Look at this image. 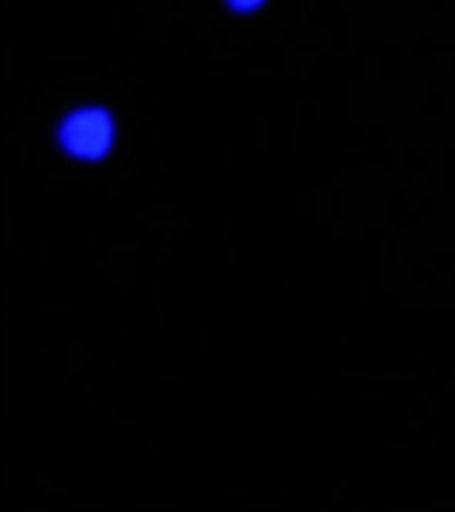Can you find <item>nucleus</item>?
<instances>
[{"label":"nucleus","instance_id":"nucleus-1","mask_svg":"<svg viewBox=\"0 0 455 512\" xmlns=\"http://www.w3.org/2000/svg\"><path fill=\"white\" fill-rule=\"evenodd\" d=\"M55 151L74 165H106L120 143V120L109 103L86 100L57 114L52 126Z\"/></svg>","mask_w":455,"mask_h":512},{"label":"nucleus","instance_id":"nucleus-2","mask_svg":"<svg viewBox=\"0 0 455 512\" xmlns=\"http://www.w3.org/2000/svg\"><path fill=\"white\" fill-rule=\"evenodd\" d=\"M219 6L234 20H251L262 15L271 6V0H219Z\"/></svg>","mask_w":455,"mask_h":512}]
</instances>
